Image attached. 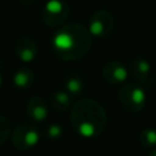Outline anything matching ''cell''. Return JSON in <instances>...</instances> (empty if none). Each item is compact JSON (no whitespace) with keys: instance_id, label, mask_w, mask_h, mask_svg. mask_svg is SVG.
Instances as JSON below:
<instances>
[{"instance_id":"7a4b0ae2","label":"cell","mask_w":156,"mask_h":156,"mask_svg":"<svg viewBox=\"0 0 156 156\" xmlns=\"http://www.w3.org/2000/svg\"><path fill=\"white\" fill-rule=\"evenodd\" d=\"M69 121L73 129L82 136L96 138L106 127L107 115L99 101L83 99L71 107Z\"/></svg>"},{"instance_id":"4fadbf2b","label":"cell","mask_w":156,"mask_h":156,"mask_svg":"<svg viewBox=\"0 0 156 156\" xmlns=\"http://www.w3.org/2000/svg\"><path fill=\"white\" fill-rule=\"evenodd\" d=\"M65 89L71 96H78L84 90V83L79 76H69L65 82Z\"/></svg>"},{"instance_id":"ac0fdd59","label":"cell","mask_w":156,"mask_h":156,"mask_svg":"<svg viewBox=\"0 0 156 156\" xmlns=\"http://www.w3.org/2000/svg\"><path fill=\"white\" fill-rule=\"evenodd\" d=\"M147 156H156V149H154V150H151V151H149V154H147Z\"/></svg>"},{"instance_id":"6da1fadb","label":"cell","mask_w":156,"mask_h":156,"mask_svg":"<svg viewBox=\"0 0 156 156\" xmlns=\"http://www.w3.org/2000/svg\"><path fill=\"white\" fill-rule=\"evenodd\" d=\"M52 50L63 61H74L83 57L91 46V34L80 23L62 26L52 37Z\"/></svg>"},{"instance_id":"9a60e30c","label":"cell","mask_w":156,"mask_h":156,"mask_svg":"<svg viewBox=\"0 0 156 156\" xmlns=\"http://www.w3.org/2000/svg\"><path fill=\"white\" fill-rule=\"evenodd\" d=\"M11 134V123L5 116H0V146L9 139Z\"/></svg>"},{"instance_id":"5b68a950","label":"cell","mask_w":156,"mask_h":156,"mask_svg":"<svg viewBox=\"0 0 156 156\" xmlns=\"http://www.w3.org/2000/svg\"><path fill=\"white\" fill-rule=\"evenodd\" d=\"M69 7L63 0H49L41 10V21L48 27H58L68 17Z\"/></svg>"},{"instance_id":"5bb4252c","label":"cell","mask_w":156,"mask_h":156,"mask_svg":"<svg viewBox=\"0 0 156 156\" xmlns=\"http://www.w3.org/2000/svg\"><path fill=\"white\" fill-rule=\"evenodd\" d=\"M139 140L145 147L156 146V129L154 128H144L139 134Z\"/></svg>"},{"instance_id":"ba28073f","label":"cell","mask_w":156,"mask_h":156,"mask_svg":"<svg viewBox=\"0 0 156 156\" xmlns=\"http://www.w3.org/2000/svg\"><path fill=\"white\" fill-rule=\"evenodd\" d=\"M129 73L141 87L149 88L151 85V66L145 58H134L129 65Z\"/></svg>"},{"instance_id":"30bf717a","label":"cell","mask_w":156,"mask_h":156,"mask_svg":"<svg viewBox=\"0 0 156 156\" xmlns=\"http://www.w3.org/2000/svg\"><path fill=\"white\" fill-rule=\"evenodd\" d=\"M15 54L22 62H32L38 55L37 43L29 37H22L15 44Z\"/></svg>"},{"instance_id":"7c38bea8","label":"cell","mask_w":156,"mask_h":156,"mask_svg":"<svg viewBox=\"0 0 156 156\" xmlns=\"http://www.w3.org/2000/svg\"><path fill=\"white\" fill-rule=\"evenodd\" d=\"M34 78H35L34 72H33L30 68L22 67V68L17 69V71L13 73L12 82H13V84H15L17 88L27 89V88H29V87L33 84Z\"/></svg>"},{"instance_id":"2e32d148","label":"cell","mask_w":156,"mask_h":156,"mask_svg":"<svg viewBox=\"0 0 156 156\" xmlns=\"http://www.w3.org/2000/svg\"><path fill=\"white\" fill-rule=\"evenodd\" d=\"M45 134H46V136H48L49 139L56 140V139H58V138L62 135V127H61L60 124L52 123V124H50V126L46 128Z\"/></svg>"},{"instance_id":"d6986e66","label":"cell","mask_w":156,"mask_h":156,"mask_svg":"<svg viewBox=\"0 0 156 156\" xmlns=\"http://www.w3.org/2000/svg\"><path fill=\"white\" fill-rule=\"evenodd\" d=\"M1 83H2V77H1V74H0V87H1Z\"/></svg>"},{"instance_id":"277c9868","label":"cell","mask_w":156,"mask_h":156,"mask_svg":"<svg viewBox=\"0 0 156 156\" xmlns=\"http://www.w3.org/2000/svg\"><path fill=\"white\" fill-rule=\"evenodd\" d=\"M40 138L39 130L32 123H20L11 134V141L15 149L26 151L38 144Z\"/></svg>"},{"instance_id":"3957f363","label":"cell","mask_w":156,"mask_h":156,"mask_svg":"<svg viewBox=\"0 0 156 156\" xmlns=\"http://www.w3.org/2000/svg\"><path fill=\"white\" fill-rule=\"evenodd\" d=\"M118 101L122 107L130 113L140 112L146 102L145 89L138 83H126L123 84L117 94Z\"/></svg>"},{"instance_id":"8fae6325","label":"cell","mask_w":156,"mask_h":156,"mask_svg":"<svg viewBox=\"0 0 156 156\" xmlns=\"http://www.w3.org/2000/svg\"><path fill=\"white\" fill-rule=\"evenodd\" d=\"M72 96L66 91V90H58V91H54L50 95L49 102L51 105V107L58 112H66L67 110L71 108V99Z\"/></svg>"},{"instance_id":"8992f818","label":"cell","mask_w":156,"mask_h":156,"mask_svg":"<svg viewBox=\"0 0 156 156\" xmlns=\"http://www.w3.org/2000/svg\"><path fill=\"white\" fill-rule=\"evenodd\" d=\"M115 27V20L111 12L106 10H98L90 17L88 22V30L93 37L107 38Z\"/></svg>"},{"instance_id":"e0dca14e","label":"cell","mask_w":156,"mask_h":156,"mask_svg":"<svg viewBox=\"0 0 156 156\" xmlns=\"http://www.w3.org/2000/svg\"><path fill=\"white\" fill-rule=\"evenodd\" d=\"M21 5H23V6H29V5H32V4H34L37 0H17Z\"/></svg>"},{"instance_id":"9c48e42d","label":"cell","mask_w":156,"mask_h":156,"mask_svg":"<svg viewBox=\"0 0 156 156\" xmlns=\"http://www.w3.org/2000/svg\"><path fill=\"white\" fill-rule=\"evenodd\" d=\"M26 115L32 122H44L48 117V104L43 98L33 96L26 105Z\"/></svg>"},{"instance_id":"52a82bcc","label":"cell","mask_w":156,"mask_h":156,"mask_svg":"<svg viewBox=\"0 0 156 156\" xmlns=\"http://www.w3.org/2000/svg\"><path fill=\"white\" fill-rule=\"evenodd\" d=\"M128 69L121 61H108L102 67V78L112 85L122 84L128 78Z\"/></svg>"}]
</instances>
